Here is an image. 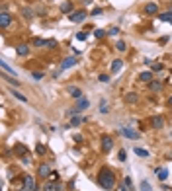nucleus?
I'll return each mask as SVG.
<instances>
[{
  "instance_id": "nucleus-16",
  "label": "nucleus",
  "mask_w": 172,
  "mask_h": 191,
  "mask_svg": "<svg viewBox=\"0 0 172 191\" xmlns=\"http://www.w3.org/2000/svg\"><path fill=\"white\" fill-rule=\"evenodd\" d=\"M151 123H153V127H154V129H162V127H164V119H162L161 115L153 117V121H151Z\"/></svg>"
},
{
  "instance_id": "nucleus-5",
  "label": "nucleus",
  "mask_w": 172,
  "mask_h": 191,
  "mask_svg": "<svg viewBox=\"0 0 172 191\" xmlns=\"http://www.w3.org/2000/svg\"><path fill=\"white\" fill-rule=\"evenodd\" d=\"M112 148H113V139L112 136H102V150L110 152Z\"/></svg>"
},
{
  "instance_id": "nucleus-43",
  "label": "nucleus",
  "mask_w": 172,
  "mask_h": 191,
  "mask_svg": "<svg viewBox=\"0 0 172 191\" xmlns=\"http://www.w3.org/2000/svg\"><path fill=\"white\" fill-rule=\"evenodd\" d=\"M102 14V8H94L92 10V16H100Z\"/></svg>"
},
{
  "instance_id": "nucleus-30",
  "label": "nucleus",
  "mask_w": 172,
  "mask_h": 191,
  "mask_svg": "<svg viewBox=\"0 0 172 191\" xmlns=\"http://www.w3.org/2000/svg\"><path fill=\"white\" fill-rule=\"evenodd\" d=\"M125 49H127V45L123 43V41H117V45H116V51H119V53H123Z\"/></svg>"
},
{
  "instance_id": "nucleus-39",
  "label": "nucleus",
  "mask_w": 172,
  "mask_h": 191,
  "mask_svg": "<svg viewBox=\"0 0 172 191\" xmlns=\"http://www.w3.org/2000/svg\"><path fill=\"white\" fill-rule=\"evenodd\" d=\"M31 76H33L35 80H41V78L45 76V74H43V72H31Z\"/></svg>"
},
{
  "instance_id": "nucleus-31",
  "label": "nucleus",
  "mask_w": 172,
  "mask_h": 191,
  "mask_svg": "<svg viewBox=\"0 0 172 191\" xmlns=\"http://www.w3.org/2000/svg\"><path fill=\"white\" fill-rule=\"evenodd\" d=\"M108 109L110 107H108V103H106V99H102L100 102V113H108Z\"/></svg>"
},
{
  "instance_id": "nucleus-21",
  "label": "nucleus",
  "mask_w": 172,
  "mask_h": 191,
  "mask_svg": "<svg viewBox=\"0 0 172 191\" xmlns=\"http://www.w3.org/2000/svg\"><path fill=\"white\" fill-rule=\"evenodd\" d=\"M61 12H63V14H72V2H63Z\"/></svg>"
},
{
  "instance_id": "nucleus-11",
  "label": "nucleus",
  "mask_w": 172,
  "mask_h": 191,
  "mask_svg": "<svg viewBox=\"0 0 172 191\" xmlns=\"http://www.w3.org/2000/svg\"><path fill=\"white\" fill-rule=\"evenodd\" d=\"M37 174L41 177H49V176H51V166H49V164H41L37 168Z\"/></svg>"
},
{
  "instance_id": "nucleus-47",
  "label": "nucleus",
  "mask_w": 172,
  "mask_h": 191,
  "mask_svg": "<svg viewBox=\"0 0 172 191\" xmlns=\"http://www.w3.org/2000/svg\"><path fill=\"white\" fill-rule=\"evenodd\" d=\"M168 107H172V96L168 98Z\"/></svg>"
},
{
  "instance_id": "nucleus-23",
  "label": "nucleus",
  "mask_w": 172,
  "mask_h": 191,
  "mask_svg": "<svg viewBox=\"0 0 172 191\" xmlns=\"http://www.w3.org/2000/svg\"><path fill=\"white\" fill-rule=\"evenodd\" d=\"M121 66H123V63H121L119 59H116V61L112 63V72H119V70H121Z\"/></svg>"
},
{
  "instance_id": "nucleus-10",
  "label": "nucleus",
  "mask_w": 172,
  "mask_h": 191,
  "mask_svg": "<svg viewBox=\"0 0 172 191\" xmlns=\"http://www.w3.org/2000/svg\"><path fill=\"white\" fill-rule=\"evenodd\" d=\"M88 105H90V102H88V99L84 98V96H82V98H80V99H76V107H75V109H76V113H80V111H84V109H86V107H88Z\"/></svg>"
},
{
  "instance_id": "nucleus-27",
  "label": "nucleus",
  "mask_w": 172,
  "mask_h": 191,
  "mask_svg": "<svg viewBox=\"0 0 172 191\" xmlns=\"http://www.w3.org/2000/svg\"><path fill=\"white\" fill-rule=\"evenodd\" d=\"M12 96H14V98H18L20 102H24V103L27 102V98H26V96H24V94H20V92H16V90H12Z\"/></svg>"
},
{
  "instance_id": "nucleus-20",
  "label": "nucleus",
  "mask_w": 172,
  "mask_h": 191,
  "mask_svg": "<svg viewBox=\"0 0 172 191\" xmlns=\"http://www.w3.org/2000/svg\"><path fill=\"white\" fill-rule=\"evenodd\" d=\"M139 80H141V82H147V84H149V82L153 80V72H141V74H139Z\"/></svg>"
},
{
  "instance_id": "nucleus-3",
  "label": "nucleus",
  "mask_w": 172,
  "mask_h": 191,
  "mask_svg": "<svg viewBox=\"0 0 172 191\" xmlns=\"http://www.w3.org/2000/svg\"><path fill=\"white\" fill-rule=\"evenodd\" d=\"M35 189H37L35 180L30 176V174H26V176H24V187H22V191H35Z\"/></svg>"
},
{
  "instance_id": "nucleus-15",
  "label": "nucleus",
  "mask_w": 172,
  "mask_h": 191,
  "mask_svg": "<svg viewBox=\"0 0 172 191\" xmlns=\"http://www.w3.org/2000/svg\"><path fill=\"white\" fill-rule=\"evenodd\" d=\"M0 66H2V70H4L6 74H10V76H16V70L10 68V64H8L6 61H0Z\"/></svg>"
},
{
  "instance_id": "nucleus-45",
  "label": "nucleus",
  "mask_w": 172,
  "mask_h": 191,
  "mask_svg": "<svg viewBox=\"0 0 172 191\" xmlns=\"http://www.w3.org/2000/svg\"><path fill=\"white\" fill-rule=\"evenodd\" d=\"M100 82H110V78L106 76V74H102V76H100Z\"/></svg>"
},
{
  "instance_id": "nucleus-46",
  "label": "nucleus",
  "mask_w": 172,
  "mask_h": 191,
  "mask_svg": "<svg viewBox=\"0 0 172 191\" xmlns=\"http://www.w3.org/2000/svg\"><path fill=\"white\" fill-rule=\"evenodd\" d=\"M80 2H82L84 6H90V4H92V0H80Z\"/></svg>"
},
{
  "instance_id": "nucleus-14",
  "label": "nucleus",
  "mask_w": 172,
  "mask_h": 191,
  "mask_svg": "<svg viewBox=\"0 0 172 191\" xmlns=\"http://www.w3.org/2000/svg\"><path fill=\"white\" fill-rule=\"evenodd\" d=\"M72 64H76V59H75V57H68V59H65L63 63H61V70H67V68H71Z\"/></svg>"
},
{
  "instance_id": "nucleus-8",
  "label": "nucleus",
  "mask_w": 172,
  "mask_h": 191,
  "mask_svg": "<svg viewBox=\"0 0 172 191\" xmlns=\"http://www.w3.org/2000/svg\"><path fill=\"white\" fill-rule=\"evenodd\" d=\"M14 154H16V156H20V158L27 156V146H26V144H22V142H18V144L14 146Z\"/></svg>"
},
{
  "instance_id": "nucleus-35",
  "label": "nucleus",
  "mask_w": 172,
  "mask_h": 191,
  "mask_svg": "<svg viewBox=\"0 0 172 191\" xmlns=\"http://www.w3.org/2000/svg\"><path fill=\"white\" fill-rule=\"evenodd\" d=\"M117 158H119L121 162H125V160H127V152H125V150H119V154H117Z\"/></svg>"
},
{
  "instance_id": "nucleus-32",
  "label": "nucleus",
  "mask_w": 172,
  "mask_h": 191,
  "mask_svg": "<svg viewBox=\"0 0 172 191\" xmlns=\"http://www.w3.org/2000/svg\"><path fill=\"white\" fill-rule=\"evenodd\" d=\"M151 68H153L154 72H161V70L164 68V64H162V63H154V64H151Z\"/></svg>"
},
{
  "instance_id": "nucleus-13",
  "label": "nucleus",
  "mask_w": 172,
  "mask_h": 191,
  "mask_svg": "<svg viewBox=\"0 0 172 191\" xmlns=\"http://www.w3.org/2000/svg\"><path fill=\"white\" fill-rule=\"evenodd\" d=\"M16 53H18L20 57H27V55H30V45H26V43L18 45V47H16Z\"/></svg>"
},
{
  "instance_id": "nucleus-44",
  "label": "nucleus",
  "mask_w": 172,
  "mask_h": 191,
  "mask_svg": "<svg viewBox=\"0 0 172 191\" xmlns=\"http://www.w3.org/2000/svg\"><path fill=\"white\" fill-rule=\"evenodd\" d=\"M75 142H82V135H75Z\"/></svg>"
},
{
  "instance_id": "nucleus-48",
  "label": "nucleus",
  "mask_w": 172,
  "mask_h": 191,
  "mask_svg": "<svg viewBox=\"0 0 172 191\" xmlns=\"http://www.w3.org/2000/svg\"><path fill=\"white\" fill-rule=\"evenodd\" d=\"M170 158H172V152H170Z\"/></svg>"
},
{
  "instance_id": "nucleus-29",
  "label": "nucleus",
  "mask_w": 172,
  "mask_h": 191,
  "mask_svg": "<svg viewBox=\"0 0 172 191\" xmlns=\"http://www.w3.org/2000/svg\"><path fill=\"white\" fill-rule=\"evenodd\" d=\"M123 183H125V191H133V183H131V177H125V180H123Z\"/></svg>"
},
{
  "instance_id": "nucleus-9",
  "label": "nucleus",
  "mask_w": 172,
  "mask_h": 191,
  "mask_svg": "<svg viewBox=\"0 0 172 191\" xmlns=\"http://www.w3.org/2000/svg\"><path fill=\"white\" fill-rule=\"evenodd\" d=\"M121 135H123L125 136V139H139V133L137 131H133V129H129V127H123V129H121Z\"/></svg>"
},
{
  "instance_id": "nucleus-41",
  "label": "nucleus",
  "mask_w": 172,
  "mask_h": 191,
  "mask_svg": "<svg viewBox=\"0 0 172 191\" xmlns=\"http://www.w3.org/2000/svg\"><path fill=\"white\" fill-rule=\"evenodd\" d=\"M119 33V27H112V30L108 31V35H117Z\"/></svg>"
},
{
  "instance_id": "nucleus-22",
  "label": "nucleus",
  "mask_w": 172,
  "mask_h": 191,
  "mask_svg": "<svg viewBox=\"0 0 172 191\" xmlns=\"http://www.w3.org/2000/svg\"><path fill=\"white\" fill-rule=\"evenodd\" d=\"M157 174H158V180H161V181H164L166 177H168V170H166V168H158Z\"/></svg>"
},
{
  "instance_id": "nucleus-49",
  "label": "nucleus",
  "mask_w": 172,
  "mask_h": 191,
  "mask_svg": "<svg viewBox=\"0 0 172 191\" xmlns=\"http://www.w3.org/2000/svg\"><path fill=\"white\" fill-rule=\"evenodd\" d=\"M170 12H172V6H170Z\"/></svg>"
},
{
  "instance_id": "nucleus-36",
  "label": "nucleus",
  "mask_w": 172,
  "mask_h": 191,
  "mask_svg": "<svg viewBox=\"0 0 172 191\" xmlns=\"http://www.w3.org/2000/svg\"><path fill=\"white\" fill-rule=\"evenodd\" d=\"M141 189L143 191H151V183L149 181H141Z\"/></svg>"
},
{
  "instance_id": "nucleus-7",
  "label": "nucleus",
  "mask_w": 172,
  "mask_h": 191,
  "mask_svg": "<svg viewBox=\"0 0 172 191\" xmlns=\"http://www.w3.org/2000/svg\"><path fill=\"white\" fill-rule=\"evenodd\" d=\"M143 10H145V14H149V16L158 14V4H157V2H147Z\"/></svg>"
},
{
  "instance_id": "nucleus-34",
  "label": "nucleus",
  "mask_w": 172,
  "mask_h": 191,
  "mask_svg": "<svg viewBox=\"0 0 172 191\" xmlns=\"http://www.w3.org/2000/svg\"><path fill=\"white\" fill-rule=\"evenodd\" d=\"M106 33H108V31H104V30H96V31H94V35H96L98 39H102V37H106Z\"/></svg>"
},
{
  "instance_id": "nucleus-42",
  "label": "nucleus",
  "mask_w": 172,
  "mask_h": 191,
  "mask_svg": "<svg viewBox=\"0 0 172 191\" xmlns=\"http://www.w3.org/2000/svg\"><path fill=\"white\" fill-rule=\"evenodd\" d=\"M55 41H53V39H49V41H45V47H55Z\"/></svg>"
},
{
  "instance_id": "nucleus-19",
  "label": "nucleus",
  "mask_w": 172,
  "mask_h": 191,
  "mask_svg": "<svg viewBox=\"0 0 172 191\" xmlns=\"http://www.w3.org/2000/svg\"><path fill=\"white\" fill-rule=\"evenodd\" d=\"M125 102H127V103H137L139 102V96L135 92H129L127 96H125Z\"/></svg>"
},
{
  "instance_id": "nucleus-18",
  "label": "nucleus",
  "mask_w": 172,
  "mask_h": 191,
  "mask_svg": "<svg viewBox=\"0 0 172 191\" xmlns=\"http://www.w3.org/2000/svg\"><path fill=\"white\" fill-rule=\"evenodd\" d=\"M158 20H161V22H170V23H172V12L168 10V12H162V14H158Z\"/></svg>"
},
{
  "instance_id": "nucleus-26",
  "label": "nucleus",
  "mask_w": 172,
  "mask_h": 191,
  "mask_svg": "<svg viewBox=\"0 0 172 191\" xmlns=\"http://www.w3.org/2000/svg\"><path fill=\"white\" fill-rule=\"evenodd\" d=\"M2 78H4V80H6V82H8V84H12V86H20V82H18V80H14V78H16V76H6V74H4V76H2Z\"/></svg>"
},
{
  "instance_id": "nucleus-17",
  "label": "nucleus",
  "mask_w": 172,
  "mask_h": 191,
  "mask_svg": "<svg viewBox=\"0 0 172 191\" xmlns=\"http://www.w3.org/2000/svg\"><path fill=\"white\" fill-rule=\"evenodd\" d=\"M149 88L153 90V92H161V90H162V82H158V80H151V82H149Z\"/></svg>"
},
{
  "instance_id": "nucleus-25",
  "label": "nucleus",
  "mask_w": 172,
  "mask_h": 191,
  "mask_svg": "<svg viewBox=\"0 0 172 191\" xmlns=\"http://www.w3.org/2000/svg\"><path fill=\"white\" fill-rule=\"evenodd\" d=\"M82 121H84L82 117H78V115H75V117L71 119V127H78V125H80V123H82Z\"/></svg>"
},
{
  "instance_id": "nucleus-33",
  "label": "nucleus",
  "mask_w": 172,
  "mask_h": 191,
  "mask_svg": "<svg viewBox=\"0 0 172 191\" xmlns=\"http://www.w3.org/2000/svg\"><path fill=\"white\" fill-rule=\"evenodd\" d=\"M35 152H37V154H39V156H43V154H45V146H43V144H41V142H39V144H37V146H35Z\"/></svg>"
},
{
  "instance_id": "nucleus-28",
  "label": "nucleus",
  "mask_w": 172,
  "mask_h": 191,
  "mask_svg": "<svg viewBox=\"0 0 172 191\" xmlns=\"http://www.w3.org/2000/svg\"><path fill=\"white\" fill-rule=\"evenodd\" d=\"M31 43H33V47H45V39H39V37H35Z\"/></svg>"
},
{
  "instance_id": "nucleus-38",
  "label": "nucleus",
  "mask_w": 172,
  "mask_h": 191,
  "mask_svg": "<svg viewBox=\"0 0 172 191\" xmlns=\"http://www.w3.org/2000/svg\"><path fill=\"white\" fill-rule=\"evenodd\" d=\"M22 14L26 16V18H31V16H33V12H31V10H27V8H24V10H22Z\"/></svg>"
},
{
  "instance_id": "nucleus-2",
  "label": "nucleus",
  "mask_w": 172,
  "mask_h": 191,
  "mask_svg": "<svg viewBox=\"0 0 172 191\" xmlns=\"http://www.w3.org/2000/svg\"><path fill=\"white\" fill-rule=\"evenodd\" d=\"M68 20L72 23H82L86 20V10H75L72 14H68Z\"/></svg>"
},
{
  "instance_id": "nucleus-1",
  "label": "nucleus",
  "mask_w": 172,
  "mask_h": 191,
  "mask_svg": "<svg viewBox=\"0 0 172 191\" xmlns=\"http://www.w3.org/2000/svg\"><path fill=\"white\" fill-rule=\"evenodd\" d=\"M98 183H100L102 189H108V191H112L116 187V176H113L112 170H108V168L100 170V174H98Z\"/></svg>"
},
{
  "instance_id": "nucleus-37",
  "label": "nucleus",
  "mask_w": 172,
  "mask_h": 191,
  "mask_svg": "<svg viewBox=\"0 0 172 191\" xmlns=\"http://www.w3.org/2000/svg\"><path fill=\"white\" fill-rule=\"evenodd\" d=\"M49 180H51V181H59V172H51Z\"/></svg>"
},
{
  "instance_id": "nucleus-6",
  "label": "nucleus",
  "mask_w": 172,
  "mask_h": 191,
  "mask_svg": "<svg viewBox=\"0 0 172 191\" xmlns=\"http://www.w3.org/2000/svg\"><path fill=\"white\" fill-rule=\"evenodd\" d=\"M10 23H12V16L8 14V12H2V14H0V27H2V30H6Z\"/></svg>"
},
{
  "instance_id": "nucleus-40",
  "label": "nucleus",
  "mask_w": 172,
  "mask_h": 191,
  "mask_svg": "<svg viewBox=\"0 0 172 191\" xmlns=\"http://www.w3.org/2000/svg\"><path fill=\"white\" fill-rule=\"evenodd\" d=\"M76 39L84 41V39H86V31H78V33H76Z\"/></svg>"
},
{
  "instance_id": "nucleus-12",
  "label": "nucleus",
  "mask_w": 172,
  "mask_h": 191,
  "mask_svg": "<svg viewBox=\"0 0 172 191\" xmlns=\"http://www.w3.org/2000/svg\"><path fill=\"white\" fill-rule=\"evenodd\" d=\"M67 92L71 94V98H75V99H80V98H82V90H80V88H75V86H68Z\"/></svg>"
},
{
  "instance_id": "nucleus-4",
  "label": "nucleus",
  "mask_w": 172,
  "mask_h": 191,
  "mask_svg": "<svg viewBox=\"0 0 172 191\" xmlns=\"http://www.w3.org/2000/svg\"><path fill=\"white\" fill-rule=\"evenodd\" d=\"M43 191H63V181H51V180H47L43 183Z\"/></svg>"
},
{
  "instance_id": "nucleus-24",
  "label": "nucleus",
  "mask_w": 172,
  "mask_h": 191,
  "mask_svg": "<svg viewBox=\"0 0 172 191\" xmlns=\"http://www.w3.org/2000/svg\"><path fill=\"white\" fill-rule=\"evenodd\" d=\"M135 154H137V156H141V158H147V156H149V150H145V148H139V146H135Z\"/></svg>"
}]
</instances>
